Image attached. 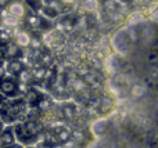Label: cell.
<instances>
[{
	"label": "cell",
	"instance_id": "cell-1",
	"mask_svg": "<svg viewBox=\"0 0 158 148\" xmlns=\"http://www.w3.org/2000/svg\"><path fill=\"white\" fill-rule=\"evenodd\" d=\"M17 141L22 146H36L39 143V138L42 134V129L35 122V119H27L22 122H17L14 125Z\"/></svg>",
	"mask_w": 158,
	"mask_h": 148
},
{
	"label": "cell",
	"instance_id": "cell-2",
	"mask_svg": "<svg viewBox=\"0 0 158 148\" xmlns=\"http://www.w3.org/2000/svg\"><path fill=\"white\" fill-rule=\"evenodd\" d=\"M24 85L18 82V79L14 76H6L4 79L0 82V93L4 94L7 98H19L24 96V91L21 90V87Z\"/></svg>",
	"mask_w": 158,
	"mask_h": 148
},
{
	"label": "cell",
	"instance_id": "cell-3",
	"mask_svg": "<svg viewBox=\"0 0 158 148\" xmlns=\"http://www.w3.org/2000/svg\"><path fill=\"white\" fill-rule=\"evenodd\" d=\"M6 10H7V13L10 14V15L18 18L19 21H24V19L27 18V15L29 14L31 7L25 3V0H13V2L6 7Z\"/></svg>",
	"mask_w": 158,
	"mask_h": 148
},
{
	"label": "cell",
	"instance_id": "cell-4",
	"mask_svg": "<svg viewBox=\"0 0 158 148\" xmlns=\"http://www.w3.org/2000/svg\"><path fill=\"white\" fill-rule=\"evenodd\" d=\"M25 24L28 30L31 32H39V30H46L47 28V24H46V19L43 17L38 15L35 11H29V14L27 15V18L22 21Z\"/></svg>",
	"mask_w": 158,
	"mask_h": 148
},
{
	"label": "cell",
	"instance_id": "cell-5",
	"mask_svg": "<svg viewBox=\"0 0 158 148\" xmlns=\"http://www.w3.org/2000/svg\"><path fill=\"white\" fill-rule=\"evenodd\" d=\"M0 51H2L3 60H6V61L17 60V58H19L22 54V49L13 39L8 42H4V43H0Z\"/></svg>",
	"mask_w": 158,
	"mask_h": 148
},
{
	"label": "cell",
	"instance_id": "cell-6",
	"mask_svg": "<svg viewBox=\"0 0 158 148\" xmlns=\"http://www.w3.org/2000/svg\"><path fill=\"white\" fill-rule=\"evenodd\" d=\"M13 40L18 44L21 49H27V47H31V42H32V32L28 29H21L17 30L14 33Z\"/></svg>",
	"mask_w": 158,
	"mask_h": 148
},
{
	"label": "cell",
	"instance_id": "cell-7",
	"mask_svg": "<svg viewBox=\"0 0 158 148\" xmlns=\"http://www.w3.org/2000/svg\"><path fill=\"white\" fill-rule=\"evenodd\" d=\"M0 143H2V148L10 147L17 143V137H15V132H14L13 125L6 126L4 130L0 133Z\"/></svg>",
	"mask_w": 158,
	"mask_h": 148
},
{
	"label": "cell",
	"instance_id": "cell-8",
	"mask_svg": "<svg viewBox=\"0 0 158 148\" xmlns=\"http://www.w3.org/2000/svg\"><path fill=\"white\" fill-rule=\"evenodd\" d=\"M22 97H24V100H25V102H27L28 107H29V108H35L36 105H38V102L40 101V98L43 97V94H42L39 90H36L35 87L29 86Z\"/></svg>",
	"mask_w": 158,
	"mask_h": 148
},
{
	"label": "cell",
	"instance_id": "cell-9",
	"mask_svg": "<svg viewBox=\"0 0 158 148\" xmlns=\"http://www.w3.org/2000/svg\"><path fill=\"white\" fill-rule=\"evenodd\" d=\"M58 115L65 121H72L77 118V105L72 102H63L58 107Z\"/></svg>",
	"mask_w": 158,
	"mask_h": 148
},
{
	"label": "cell",
	"instance_id": "cell-10",
	"mask_svg": "<svg viewBox=\"0 0 158 148\" xmlns=\"http://www.w3.org/2000/svg\"><path fill=\"white\" fill-rule=\"evenodd\" d=\"M27 68L25 66V64L22 62L19 58H17V60H10L7 61V72L11 75V76L17 78L19 74H21L24 69Z\"/></svg>",
	"mask_w": 158,
	"mask_h": 148
},
{
	"label": "cell",
	"instance_id": "cell-11",
	"mask_svg": "<svg viewBox=\"0 0 158 148\" xmlns=\"http://www.w3.org/2000/svg\"><path fill=\"white\" fill-rule=\"evenodd\" d=\"M53 129H54V133H56V136H57V140H58V143H60V146L68 143L72 138V132L68 127L60 126V127H53Z\"/></svg>",
	"mask_w": 158,
	"mask_h": 148
},
{
	"label": "cell",
	"instance_id": "cell-12",
	"mask_svg": "<svg viewBox=\"0 0 158 148\" xmlns=\"http://www.w3.org/2000/svg\"><path fill=\"white\" fill-rule=\"evenodd\" d=\"M106 130H107V119H104L103 116H101V118H98L97 121L93 122V125H92L93 136L100 137V136H103L104 133H106Z\"/></svg>",
	"mask_w": 158,
	"mask_h": 148
},
{
	"label": "cell",
	"instance_id": "cell-13",
	"mask_svg": "<svg viewBox=\"0 0 158 148\" xmlns=\"http://www.w3.org/2000/svg\"><path fill=\"white\" fill-rule=\"evenodd\" d=\"M111 108H112V101L108 98V97L101 98L100 100V104L97 105V111H98V114H100L101 116L107 115V114L111 111Z\"/></svg>",
	"mask_w": 158,
	"mask_h": 148
},
{
	"label": "cell",
	"instance_id": "cell-14",
	"mask_svg": "<svg viewBox=\"0 0 158 148\" xmlns=\"http://www.w3.org/2000/svg\"><path fill=\"white\" fill-rule=\"evenodd\" d=\"M31 72H32V79L33 80L42 82V80L46 78V68H44V66H36V68H33Z\"/></svg>",
	"mask_w": 158,
	"mask_h": 148
},
{
	"label": "cell",
	"instance_id": "cell-15",
	"mask_svg": "<svg viewBox=\"0 0 158 148\" xmlns=\"http://www.w3.org/2000/svg\"><path fill=\"white\" fill-rule=\"evenodd\" d=\"M98 6L97 0H82V7L86 11H94Z\"/></svg>",
	"mask_w": 158,
	"mask_h": 148
},
{
	"label": "cell",
	"instance_id": "cell-16",
	"mask_svg": "<svg viewBox=\"0 0 158 148\" xmlns=\"http://www.w3.org/2000/svg\"><path fill=\"white\" fill-rule=\"evenodd\" d=\"M31 49L32 50H40L42 49V38L32 32V42H31Z\"/></svg>",
	"mask_w": 158,
	"mask_h": 148
},
{
	"label": "cell",
	"instance_id": "cell-17",
	"mask_svg": "<svg viewBox=\"0 0 158 148\" xmlns=\"http://www.w3.org/2000/svg\"><path fill=\"white\" fill-rule=\"evenodd\" d=\"M25 3H27V4L35 11L40 8V0H25Z\"/></svg>",
	"mask_w": 158,
	"mask_h": 148
},
{
	"label": "cell",
	"instance_id": "cell-18",
	"mask_svg": "<svg viewBox=\"0 0 158 148\" xmlns=\"http://www.w3.org/2000/svg\"><path fill=\"white\" fill-rule=\"evenodd\" d=\"M8 100H10V98H7V97H6L4 94H2V93H0V112H2V111H3V108H4L6 105H7Z\"/></svg>",
	"mask_w": 158,
	"mask_h": 148
},
{
	"label": "cell",
	"instance_id": "cell-19",
	"mask_svg": "<svg viewBox=\"0 0 158 148\" xmlns=\"http://www.w3.org/2000/svg\"><path fill=\"white\" fill-rule=\"evenodd\" d=\"M6 74H7V66H4L2 64V61H0V82L6 78Z\"/></svg>",
	"mask_w": 158,
	"mask_h": 148
},
{
	"label": "cell",
	"instance_id": "cell-20",
	"mask_svg": "<svg viewBox=\"0 0 158 148\" xmlns=\"http://www.w3.org/2000/svg\"><path fill=\"white\" fill-rule=\"evenodd\" d=\"M6 148H25V146H22L21 143H18V141H17L15 144H13V146H10V147H6Z\"/></svg>",
	"mask_w": 158,
	"mask_h": 148
},
{
	"label": "cell",
	"instance_id": "cell-21",
	"mask_svg": "<svg viewBox=\"0 0 158 148\" xmlns=\"http://www.w3.org/2000/svg\"><path fill=\"white\" fill-rule=\"evenodd\" d=\"M6 126H7V125H6L4 122H3V119H2V118H0V133H2L3 130H4V127H6Z\"/></svg>",
	"mask_w": 158,
	"mask_h": 148
},
{
	"label": "cell",
	"instance_id": "cell-22",
	"mask_svg": "<svg viewBox=\"0 0 158 148\" xmlns=\"http://www.w3.org/2000/svg\"><path fill=\"white\" fill-rule=\"evenodd\" d=\"M25 148H38L36 146H28V147H25Z\"/></svg>",
	"mask_w": 158,
	"mask_h": 148
},
{
	"label": "cell",
	"instance_id": "cell-23",
	"mask_svg": "<svg viewBox=\"0 0 158 148\" xmlns=\"http://www.w3.org/2000/svg\"><path fill=\"white\" fill-rule=\"evenodd\" d=\"M3 60V57H2V51H0V61H2Z\"/></svg>",
	"mask_w": 158,
	"mask_h": 148
},
{
	"label": "cell",
	"instance_id": "cell-24",
	"mask_svg": "<svg viewBox=\"0 0 158 148\" xmlns=\"http://www.w3.org/2000/svg\"><path fill=\"white\" fill-rule=\"evenodd\" d=\"M0 148H2V143H0Z\"/></svg>",
	"mask_w": 158,
	"mask_h": 148
}]
</instances>
